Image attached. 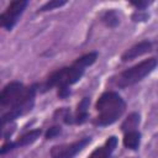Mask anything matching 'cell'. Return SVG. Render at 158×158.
Segmentation results:
<instances>
[{
  "label": "cell",
  "mask_w": 158,
  "mask_h": 158,
  "mask_svg": "<svg viewBox=\"0 0 158 158\" xmlns=\"http://www.w3.org/2000/svg\"><path fill=\"white\" fill-rule=\"evenodd\" d=\"M36 88L37 85L26 88L20 81H11L2 89L0 94V105L2 109H7V111L1 116L2 125L21 115H25L32 109Z\"/></svg>",
  "instance_id": "6da1fadb"
},
{
  "label": "cell",
  "mask_w": 158,
  "mask_h": 158,
  "mask_svg": "<svg viewBox=\"0 0 158 158\" xmlns=\"http://www.w3.org/2000/svg\"><path fill=\"white\" fill-rule=\"evenodd\" d=\"M96 58H98V53L91 52L78 58L70 67H64L53 72L43 84V91L49 90L53 86H57L58 90L68 89L69 85L77 83L83 77L85 68L91 65L96 60Z\"/></svg>",
  "instance_id": "7a4b0ae2"
},
{
  "label": "cell",
  "mask_w": 158,
  "mask_h": 158,
  "mask_svg": "<svg viewBox=\"0 0 158 158\" xmlns=\"http://www.w3.org/2000/svg\"><path fill=\"white\" fill-rule=\"evenodd\" d=\"M95 109L98 111V116L94 121L95 125L107 126L114 123L118 117L122 116L126 109V104L117 93L106 91L98 99Z\"/></svg>",
  "instance_id": "3957f363"
},
{
  "label": "cell",
  "mask_w": 158,
  "mask_h": 158,
  "mask_svg": "<svg viewBox=\"0 0 158 158\" xmlns=\"http://www.w3.org/2000/svg\"><path fill=\"white\" fill-rule=\"evenodd\" d=\"M158 64V60L152 57V58H148V59H144L142 62H139L138 64L126 69L125 72H122L117 80H116V84L118 88H127V86H131L138 81H141L144 77H147Z\"/></svg>",
  "instance_id": "277c9868"
},
{
  "label": "cell",
  "mask_w": 158,
  "mask_h": 158,
  "mask_svg": "<svg viewBox=\"0 0 158 158\" xmlns=\"http://www.w3.org/2000/svg\"><path fill=\"white\" fill-rule=\"evenodd\" d=\"M27 6V1L26 0H16L9 4V6L6 7V10L0 15V23L2 27H5L6 30H11L15 23L17 22L19 17L22 15L23 10Z\"/></svg>",
  "instance_id": "5b68a950"
},
{
  "label": "cell",
  "mask_w": 158,
  "mask_h": 158,
  "mask_svg": "<svg viewBox=\"0 0 158 158\" xmlns=\"http://www.w3.org/2000/svg\"><path fill=\"white\" fill-rule=\"evenodd\" d=\"M89 142H90V138L85 137V138H81V139L72 142V143H64V144L53 146L52 149H51V157L52 158H73Z\"/></svg>",
  "instance_id": "8992f818"
},
{
  "label": "cell",
  "mask_w": 158,
  "mask_h": 158,
  "mask_svg": "<svg viewBox=\"0 0 158 158\" xmlns=\"http://www.w3.org/2000/svg\"><path fill=\"white\" fill-rule=\"evenodd\" d=\"M152 49V43L149 41H141L136 44H133L131 48H128L121 57L122 62H127L131 59H135L144 53H148Z\"/></svg>",
  "instance_id": "52a82bcc"
},
{
  "label": "cell",
  "mask_w": 158,
  "mask_h": 158,
  "mask_svg": "<svg viewBox=\"0 0 158 158\" xmlns=\"http://www.w3.org/2000/svg\"><path fill=\"white\" fill-rule=\"evenodd\" d=\"M117 146V138L115 136H111L106 139L105 144L102 147H98L93 153L89 156V158H110L112 152L115 151Z\"/></svg>",
  "instance_id": "ba28073f"
},
{
  "label": "cell",
  "mask_w": 158,
  "mask_h": 158,
  "mask_svg": "<svg viewBox=\"0 0 158 158\" xmlns=\"http://www.w3.org/2000/svg\"><path fill=\"white\" fill-rule=\"evenodd\" d=\"M89 102L90 100L88 98H84L79 105H78V110H77V114L75 116L73 117V122L75 123H83L86 121L88 118V107H89Z\"/></svg>",
  "instance_id": "9c48e42d"
},
{
  "label": "cell",
  "mask_w": 158,
  "mask_h": 158,
  "mask_svg": "<svg viewBox=\"0 0 158 158\" xmlns=\"http://www.w3.org/2000/svg\"><path fill=\"white\" fill-rule=\"evenodd\" d=\"M141 142V133L138 131H128L125 133L123 137V144L126 148L130 149H137Z\"/></svg>",
  "instance_id": "30bf717a"
},
{
  "label": "cell",
  "mask_w": 158,
  "mask_h": 158,
  "mask_svg": "<svg viewBox=\"0 0 158 158\" xmlns=\"http://www.w3.org/2000/svg\"><path fill=\"white\" fill-rule=\"evenodd\" d=\"M41 133H42V131H41L40 128L32 130V131L25 133L23 136H21V137L19 138V141L15 142V144H16V147H19V146H20V147H23V146L31 144V143H33V142L41 136Z\"/></svg>",
  "instance_id": "8fae6325"
},
{
  "label": "cell",
  "mask_w": 158,
  "mask_h": 158,
  "mask_svg": "<svg viewBox=\"0 0 158 158\" xmlns=\"http://www.w3.org/2000/svg\"><path fill=\"white\" fill-rule=\"evenodd\" d=\"M138 122H139V115L138 114H131L128 117H127V120H125V122L122 123V126H121V128L123 130V131H135L133 128L138 125Z\"/></svg>",
  "instance_id": "7c38bea8"
},
{
  "label": "cell",
  "mask_w": 158,
  "mask_h": 158,
  "mask_svg": "<svg viewBox=\"0 0 158 158\" xmlns=\"http://www.w3.org/2000/svg\"><path fill=\"white\" fill-rule=\"evenodd\" d=\"M102 21H104L109 27H115V26L118 23V17H117V15H116L115 11L110 10V11H107V12L104 14Z\"/></svg>",
  "instance_id": "4fadbf2b"
},
{
  "label": "cell",
  "mask_w": 158,
  "mask_h": 158,
  "mask_svg": "<svg viewBox=\"0 0 158 158\" xmlns=\"http://www.w3.org/2000/svg\"><path fill=\"white\" fill-rule=\"evenodd\" d=\"M67 1H64V0H62V1H59V0H52V1H48V2H46L38 11H48V10H53V9H56V7H60V6H63L64 4H65Z\"/></svg>",
  "instance_id": "5bb4252c"
},
{
  "label": "cell",
  "mask_w": 158,
  "mask_h": 158,
  "mask_svg": "<svg viewBox=\"0 0 158 158\" xmlns=\"http://www.w3.org/2000/svg\"><path fill=\"white\" fill-rule=\"evenodd\" d=\"M59 133H60V127H57V126L51 127V128H48V131L46 132V138H47V139L53 138V137H56V136L59 135Z\"/></svg>",
  "instance_id": "9a60e30c"
},
{
  "label": "cell",
  "mask_w": 158,
  "mask_h": 158,
  "mask_svg": "<svg viewBox=\"0 0 158 158\" xmlns=\"http://www.w3.org/2000/svg\"><path fill=\"white\" fill-rule=\"evenodd\" d=\"M132 5H135V6H137L138 9H143V7H146L147 5H148V2L147 1H144V2H132Z\"/></svg>",
  "instance_id": "2e32d148"
}]
</instances>
